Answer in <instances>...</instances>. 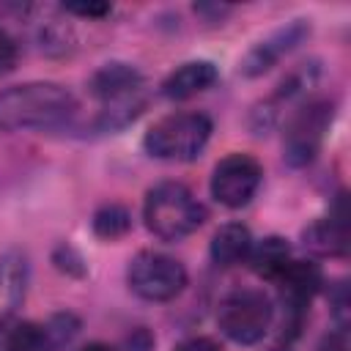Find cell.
<instances>
[{
  "label": "cell",
  "mask_w": 351,
  "mask_h": 351,
  "mask_svg": "<svg viewBox=\"0 0 351 351\" xmlns=\"http://www.w3.org/2000/svg\"><path fill=\"white\" fill-rule=\"evenodd\" d=\"M63 11L66 14H74V16H82V19H101L112 11L110 3H85V0H77V3H63Z\"/></svg>",
  "instance_id": "cell-21"
},
{
  "label": "cell",
  "mask_w": 351,
  "mask_h": 351,
  "mask_svg": "<svg viewBox=\"0 0 351 351\" xmlns=\"http://www.w3.org/2000/svg\"><path fill=\"white\" fill-rule=\"evenodd\" d=\"M3 351H55V348H52V340L47 335V326L33 324V321H22L5 335Z\"/></svg>",
  "instance_id": "cell-17"
},
{
  "label": "cell",
  "mask_w": 351,
  "mask_h": 351,
  "mask_svg": "<svg viewBox=\"0 0 351 351\" xmlns=\"http://www.w3.org/2000/svg\"><path fill=\"white\" fill-rule=\"evenodd\" d=\"M274 282L280 288V299H282L285 313L291 318V329L296 332L304 310L310 307L315 293L324 288V271L313 261H291Z\"/></svg>",
  "instance_id": "cell-9"
},
{
  "label": "cell",
  "mask_w": 351,
  "mask_h": 351,
  "mask_svg": "<svg viewBox=\"0 0 351 351\" xmlns=\"http://www.w3.org/2000/svg\"><path fill=\"white\" fill-rule=\"evenodd\" d=\"M211 118L197 110L170 112L159 118L143 137V148L154 159L165 162H192L203 154L211 140Z\"/></svg>",
  "instance_id": "cell-3"
},
{
  "label": "cell",
  "mask_w": 351,
  "mask_h": 351,
  "mask_svg": "<svg viewBox=\"0 0 351 351\" xmlns=\"http://www.w3.org/2000/svg\"><path fill=\"white\" fill-rule=\"evenodd\" d=\"M348 214H346V195H337L335 200V208H329L326 217H318L313 219L304 233H302V241L310 252L315 255H346L348 250Z\"/></svg>",
  "instance_id": "cell-10"
},
{
  "label": "cell",
  "mask_w": 351,
  "mask_h": 351,
  "mask_svg": "<svg viewBox=\"0 0 351 351\" xmlns=\"http://www.w3.org/2000/svg\"><path fill=\"white\" fill-rule=\"evenodd\" d=\"M30 282V263L22 250L0 255V326L22 307Z\"/></svg>",
  "instance_id": "cell-12"
},
{
  "label": "cell",
  "mask_w": 351,
  "mask_h": 351,
  "mask_svg": "<svg viewBox=\"0 0 351 351\" xmlns=\"http://www.w3.org/2000/svg\"><path fill=\"white\" fill-rule=\"evenodd\" d=\"M271 351H288V348H271Z\"/></svg>",
  "instance_id": "cell-27"
},
{
  "label": "cell",
  "mask_w": 351,
  "mask_h": 351,
  "mask_svg": "<svg viewBox=\"0 0 351 351\" xmlns=\"http://www.w3.org/2000/svg\"><path fill=\"white\" fill-rule=\"evenodd\" d=\"M173 351H219V343L214 337L195 335V337H184L181 343H176Z\"/></svg>",
  "instance_id": "cell-23"
},
{
  "label": "cell",
  "mask_w": 351,
  "mask_h": 351,
  "mask_svg": "<svg viewBox=\"0 0 351 351\" xmlns=\"http://www.w3.org/2000/svg\"><path fill=\"white\" fill-rule=\"evenodd\" d=\"M332 121H335V104L329 99L315 96L299 104L288 115L282 129V159L291 167H307L321 154Z\"/></svg>",
  "instance_id": "cell-4"
},
{
  "label": "cell",
  "mask_w": 351,
  "mask_h": 351,
  "mask_svg": "<svg viewBox=\"0 0 351 351\" xmlns=\"http://www.w3.org/2000/svg\"><path fill=\"white\" fill-rule=\"evenodd\" d=\"M310 36V19H291L282 27L271 30L266 38L255 41L244 58L239 60V74L247 80L263 77L266 71H271L285 55H291L299 44H304V38Z\"/></svg>",
  "instance_id": "cell-8"
},
{
  "label": "cell",
  "mask_w": 351,
  "mask_h": 351,
  "mask_svg": "<svg viewBox=\"0 0 351 351\" xmlns=\"http://www.w3.org/2000/svg\"><path fill=\"white\" fill-rule=\"evenodd\" d=\"M263 181V167L250 154H228L211 173V197L225 208H244Z\"/></svg>",
  "instance_id": "cell-7"
},
{
  "label": "cell",
  "mask_w": 351,
  "mask_h": 351,
  "mask_svg": "<svg viewBox=\"0 0 351 351\" xmlns=\"http://www.w3.org/2000/svg\"><path fill=\"white\" fill-rule=\"evenodd\" d=\"M291 244L282 236H263L261 241H252V250L247 255L250 269L263 280H277L282 269L291 263Z\"/></svg>",
  "instance_id": "cell-15"
},
{
  "label": "cell",
  "mask_w": 351,
  "mask_h": 351,
  "mask_svg": "<svg viewBox=\"0 0 351 351\" xmlns=\"http://www.w3.org/2000/svg\"><path fill=\"white\" fill-rule=\"evenodd\" d=\"M329 304H332V315H335V321H337V326L340 329H346L348 326V285L340 280V282H335V288H332V293H329Z\"/></svg>",
  "instance_id": "cell-20"
},
{
  "label": "cell",
  "mask_w": 351,
  "mask_h": 351,
  "mask_svg": "<svg viewBox=\"0 0 351 351\" xmlns=\"http://www.w3.org/2000/svg\"><path fill=\"white\" fill-rule=\"evenodd\" d=\"M252 233L247 225L241 222H225L214 230L211 236V244H208V252H211V261L217 266H236V263H244L250 250H252Z\"/></svg>",
  "instance_id": "cell-14"
},
{
  "label": "cell",
  "mask_w": 351,
  "mask_h": 351,
  "mask_svg": "<svg viewBox=\"0 0 351 351\" xmlns=\"http://www.w3.org/2000/svg\"><path fill=\"white\" fill-rule=\"evenodd\" d=\"M16 58H19V47H16V41L8 36L5 27H0V77H5L8 71H14Z\"/></svg>",
  "instance_id": "cell-22"
},
{
  "label": "cell",
  "mask_w": 351,
  "mask_h": 351,
  "mask_svg": "<svg viewBox=\"0 0 351 351\" xmlns=\"http://www.w3.org/2000/svg\"><path fill=\"white\" fill-rule=\"evenodd\" d=\"M52 263H55L60 271L71 274V277H82V274H85V261H82V255H80L71 244H66V241L55 247V252H52Z\"/></svg>",
  "instance_id": "cell-19"
},
{
  "label": "cell",
  "mask_w": 351,
  "mask_h": 351,
  "mask_svg": "<svg viewBox=\"0 0 351 351\" xmlns=\"http://www.w3.org/2000/svg\"><path fill=\"white\" fill-rule=\"evenodd\" d=\"M77 332H80V321H77V315H71V313H58V315H52L49 324H47V335H49V340H52V348L69 346Z\"/></svg>",
  "instance_id": "cell-18"
},
{
  "label": "cell",
  "mask_w": 351,
  "mask_h": 351,
  "mask_svg": "<svg viewBox=\"0 0 351 351\" xmlns=\"http://www.w3.org/2000/svg\"><path fill=\"white\" fill-rule=\"evenodd\" d=\"M271 321L274 304L261 288H236L219 302L217 310L219 332L239 346H255L258 340H263Z\"/></svg>",
  "instance_id": "cell-5"
},
{
  "label": "cell",
  "mask_w": 351,
  "mask_h": 351,
  "mask_svg": "<svg viewBox=\"0 0 351 351\" xmlns=\"http://www.w3.org/2000/svg\"><path fill=\"white\" fill-rule=\"evenodd\" d=\"M143 219L156 239L181 241L206 222V208L181 181H162L145 192Z\"/></svg>",
  "instance_id": "cell-2"
},
{
  "label": "cell",
  "mask_w": 351,
  "mask_h": 351,
  "mask_svg": "<svg viewBox=\"0 0 351 351\" xmlns=\"http://www.w3.org/2000/svg\"><path fill=\"white\" fill-rule=\"evenodd\" d=\"M315 351H348V335H346V329L337 326L335 332L324 335Z\"/></svg>",
  "instance_id": "cell-25"
},
{
  "label": "cell",
  "mask_w": 351,
  "mask_h": 351,
  "mask_svg": "<svg viewBox=\"0 0 351 351\" xmlns=\"http://www.w3.org/2000/svg\"><path fill=\"white\" fill-rule=\"evenodd\" d=\"M90 228H93V233H96L99 239L115 241V239H121V236L129 233V228H132V214H129V208L121 206V203H104V206H99V208L93 211Z\"/></svg>",
  "instance_id": "cell-16"
},
{
  "label": "cell",
  "mask_w": 351,
  "mask_h": 351,
  "mask_svg": "<svg viewBox=\"0 0 351 351\" xmlns=\"http://www.w3.org/2000/svg\"><path fill=\"white\" fill-rule=\"evenodd\" d=\"M88 90H90V96H93L99 104H107V101H115V99H126V96L143 93V90H145V77H143L140 69H134L132 63L112 60V63L99 66V69L90 74Z\"/></svg>",
  "instance_id": "cell-11"
},
{
  "label": "cell",
  "mask_w": 351,
  "mask_h": 351,
  "mask_svg": "<svg viewBox=\"0 0 351 351\" xmlns=\"http://www.w3.org/2000/svg\"><path fill=\"white\" fill-rule=\"evenodd\" d=\"M77 115V99L58 82H22L0 90V129L58 132Z\"/></svg>",
  "instance_id": "cell-1"
},
{
  "label": "cell",
  "mask_w": 351,
  "mask_h": 351,
  "mask_svg": "<svg viewBox=\"0 0 351 351\" xmlns=\"http://www.w3.org/2000/svg\"><path fill=\"white\" fill-rule=\"evenodd\" d=\"M154 335L145 326L132 329V335L126 337V351H154Z\"/></svg>",
  "instance_id": "cell-24"
},
{
  "label": "cell",
  "mask_w": 351,
  "mask_h": 351,
  "mask_svg": "<svg viewBox=\"0 0 351 351\" xmlns=\"http://www.w3.org/2000/svg\"><path fill=\"white\" fill-rule=\"evenodd\" d=\"M126 282L129 291L145 302H170L186 288V269L167 252L143 250L129 261Z\"/></svg>",
  "instance_id": "cell-6"
},
{
  "label": "cell",
  "mask_w": 351,
  "mask_h": 351,
  "mask_svg": "<svg viewBox=\"0 0 351 351\" xmlns=\"http://www.w3.org/2000/svg\"><path fill=\"white\" fill-rule=\"evenodd\" d=\"M217 80H219V71L211 60H186L162 80V96L170 101H186L208 90Z\"/></svg>",
  "instance_id": "cell-13"
},
{
  "label": "cell",
  "mask_w": 351,
  "mask_h": 351,
  "mask_svg": "<svg viewBox=\"0 0 351 351\" xmlns=\"http://www.w3.org/2000/svg\"><path fill=\"white\" fill-rule=\"evenodd\" d=\"M80 351H112V348L104 346V343H88V346H82Z\"/></svg>",
  "instance_id": "cell-26"
}]
</instances>
